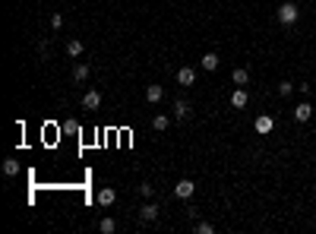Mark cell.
<instances>
[{
  "label": "cell",
  "instance_id": "6da1fadb",
  "mask_svg": "<svg viewBox=\"0 0 316 234\" xmlns=\"http://www.w3.org/2000/svg\"><path fill=\"white\" fill-rule=\"evenodd\" d=\"M275 16H278V22H281V25H294L297 19H301V10H297L294 0H281V6L275 10Z\"/></svg>",
  "mask_w": 316,
  "mask_h": 234
},
{
  "label": "cell",
  "instance_id": "7a4b0ae2",
  "mask_svg": "<svg viewBox=\"0 0 316 234\" xmlns=\"http://www.w3.org/2000/svg\"><path fill=\"white\" fill-rule=\"evenodd\" d=\"M193 193H196V180H190V177H181V180L174 184V196H177V199H190Z\"/></svg>",
  "mask_w": 316,
  "mask_h": 234
},
{
  "label": "cell",
  "instance_id": "3957f363",
  "mask_svg": "<svg viewBox=\"0 0 316 234\" xmlns=\"http://www.w3.org/2000/svg\"><path fill=\"white\" fill-rule=\"evenodd\" d=\"M253 130H256L259 136H269L272 130H275V117H272V114H259V117L253 120Z\"/></svg>",
  "mask_w": 316,
  "mask_h": 234
},
{
  "label": "cell",
  "instance_id": "277c9868",
  "mask_svg": "<svg viewBox=\"0 0 316 234\" xmlns=\"http://www.w3.org/2000/svg\"><path fill=\"white\" fill-rule=\"evenodd\" d=\"M158 203H142V209H139V222L142 225H152V222H155L158 219Z\"/></svg>",
  "mask_w": 316,
  "mask_h": 234
},
{
  "label": "cell",
  "instance_id": "5b68a950",
  "mask_svg": "<svg viewBox=\"0 0 316 234\" xmlns=\"http://www.w3.org/2000/svg\"><path fill=\"white\" fill-rule=\"evenodd\" d=\"M82 108L85 111H98L101 108V92L98 89H89V92L82 95Z\"/></svg>",
  "mask_w": 316,
  "mask_h": 234
},
{
  "label": "cell",
  "instance_id": "8992f818",
  "mask_svg": "<svg viewBox=\"0 0 316 234\" xmlns=\"http://www.w3.org/2000/svg\"><path fill=\"white\" fill-rule=\"evenodd\" d=\"M171 111H174V117H177V120H187V117H190V111H193V105H190L187 98H174Z\"/></svg>",
  "mask_w": 316,
  "mask_h": 234
},
{
  "label": "cell",
  "instance_id": "52a82bcc",
  "mask_svg": "<svg viewBox=\"0 0 316 234\" xmlns=\"http://www.w3.org/2000/svg\"><path fill=\"white\" fill-rule=\"evenodd\" d=\"M247 101H250V92H247L244 85H237V89L231 92V108L241 111V108H247Z\"/></svg>",
  "mask_w": 316,
  "mask_h": 234
},
{
  "label": "cell",
  "instance_id": "ba28073f",
  "mask_svg": "<svg viewBox=\"0 0 316 234\" xmlns=\"http://www.w3.org/2000/svg\"><path fill=\"white\" fill-rule=\"evenodd\" d=\"M310 117H313V105H310V101H301V105L294 108V120H297V124H307Z\"/></svg>",
  "mask_w": 316,
  "mask_h": 234
},
{
  "label": "cell",
  "instance_id": "9c48e42d",
  "mask_svg": "<svg viewBox=\"0 0 316 234\" xmlns=\"http://www.w3.org/2000/svg\"><path fill=\"white\" fill-rule=\"evenodd\" d=\"M95 199H98V206H105V209H108V206H114V199H117V190H111V187H101Z\"/></svg>",
  "mask_w": 316,
  "mask_h": 234
},
{
  "label": "cell",
  "instance_id": "30bf717a",
  "mask_svg": "<svg viewBox=\"0 0 316 234\" xmlns=\"http://www.w3.org/2000/svg\"><path fill=\"white\" fill-rule=\"evenodd\" d=\"M177 82H181V85H193L196 82V70H193V67H181V70H177Z\"/></svg>",
  "mask_w": 316,
  "mask_h": 234
},
{
  "label": "cell",
  "instance_id": "8fae6325",
  "mask_svg": "<svg viewBox=\"0 0 316 234\" xmlns=\"http://www.w3.org/2000/svg\"><path fill=\"white\" fill-rule=\"evenodd\" d=\"M199 64H202V70H218V64H221V57L215 54V51H209V54H202V60H199Z\"/></svg>",
  "mask_w": 316,
  "mask_h": 234
},
{
  "label": "cell",
  "instance_id": "7c38bea8",
  "mask_svg": "<svg viewBox=\"0 0 316 234\" xmlns=\"http://www.w3.org/2000/svg\"><path fill=\"white\" fill-rule=\"evenodd\" d=\"M161 98H165V89H161V85H146V101L149 105H158Z\"/></svg>",
  "mask_w": 316,
  "mask_h": 234
},
{
  "label": "cell",
  "instance_id": "4fadbf2b",
  "mask_svg": "<svg viewBox=\"0 0 316 234\" xmlns=\"http://www.w3.org/2000/svg\"><path fill=\"white\" fill-rule=\"evenodd\" d=\"M89 76H92V67L89 64H76L73 67V82H85Z\"/></svg>",
  "mask_w": 316,
  "mask_h": 234
},
{
  "label": "cell",
  "instance_id": "5bb4252c",
  "mask_svg": "<svg viewBox=\"0 0 316 234\" xmlns=\"http://www.w3.org/2000/svg\"><path fill=\"white\" fill-rule=\"evenodd\" d=\"M231 82H234V85H244V89H247V82H250V70H244V67H237V70L231 73Z\"/></svg>",
  "mask_w": 316,
  "mask_h": 234
},
{
  "label": "cell",
  "instance_id": "9a60e30c",
  "mask_svg": "<svg viewBox=\"0 0 316 234\" xmlns=\"http://www.w3.org/2000/svg\"><path fill=\"white\" fill-rule=\"evenodd\" d=\"M82 51H85V45H82L79 38H70V41H66V57H79Z\"/></svg>",
  "mask_w": 316,
  "mask_h": 234
},
{
  "label": "cell",
  "instance_id": "2e32d148",
  "mask_svg": "<svg viewBox=\"0 0 316 234\" xmlns=\"http://www.w3.org/2000/svg\"><path fill=\"white\" fill-rule=\"evenodd\" d=\"M193 231H196V234H215V225H212V222H199V219H193Z\"/></svg>",
  "mask_w": 316,
  "mask_h": 234
},
{
  "label": "cell",
  "instance_id": "e0dca14e",
  "mask_svg": "<svg viewBox=\"0 0 316 234\" xmlns=\"http://www.w3.org/2000/svg\"><path fill=\"white\" fill-rule=\"evenodd\" d=\"M278 95H281V98H291V95H294V82L291 79H281L278 82Z\"/></svg>",
  "mask_w": 316,
  "mask_h": 234
},
{
  "label": "cell",
  "instance_id": "ac0fdd59",
  "mask_svg": "<svg viewBox=\"0 0 316 234\" xmlns=\"http://www.w3.org/2000/svg\"><path fill=\"white\" fill-rule=\"evenodd\" d=\"M3 174H6V177H16V174H19V161H16V158H6V161H3Z\"/></svg>",
  "mask_w": 316,
  "mask_h": 234
},
{
  "label": "cell",
  "instance_id": "d6986e66",
  "mask_svg": "<svg viewBox=\"0 0 316 234\" xmlns=\"http://www.w3.org/2000/svg\"><path fill=\"white\" fill-rule=\"evenodd\" d=\"M98 231H101V234H114V231H117V222H114V219H101V222H98Z\"/></svg>",
  "mask_w": 316,
  "mask_h": 234
},
{
  "label": "cell",
  "instance_id": "ffe728a7",
  "mask_svg": "<svg viewBox=\"0 0 316 234\" xmlns=\"http://www.w3.org/2000/svg\"><path fill=\"white\" fill-rule=\"evenodd\" d=\"M168 124H171L168 114H155V117H152V127H155L158 133H161V130H168Z\"/></svg>",
  "mask_w": 316,
  "mask_h": 234
},
{
  "label": "cell",
  "instance_id": "44dd1931",
  "mask_svg": "<svg viewBox=\"0 0 316 234\" xmlns=\"http://www.w3.org/2000/svg\"><path fill=\"white\" fill-rule=\"evenodd\" d=\"M139 196L142 199H152V196H155V187H152V184H139Z\"/></svg>",
  "mask_w": 316,
  "mask_h": 234
},
{
  "label": "cell",
  "instance_id": "7402d4cb",
  "mask_svg": "<svg viewBox=\"0 0 316 234\" xmlns=\"http://www.w3.org/2000/svg\"><path fill=\"white\" fill-rule=\"evenodd\" d=\"M51 29H54V32L63 29V16H61V13H51Z\"/></svg>",
  "mask_w": 316,
  "mask_h": 234
},
{
  "label": "cell",
  "instance_id": "603a6c76",
  "mask_svg": "<svg viewBox=\"0 0 316 234\" xmlns=\"http://www.w3.org/2000/svg\"><path fill=\"white\" fill-rule=\"evenodd\" d=\"M63 133L76 136V133H79V124H76V120H66V124H63Z\"/></svg>",
  "mask_w": 316,
  "mask_h": 234
},
{
  "label": "cell",
  "instance_id": "cb8c5ba5",
  "mask_svg": "<svg viewBox=\"0 0 316 234\" xmlns=\"http://www.w3.org/2000/svg\"><path fill=\"white\" fill-rule=\"evenodd\" d=\"M313 98H316V89H313Z\"/></svg>",
  "mask_w": 316,
  "mask_h": 234
}]
</instances>
